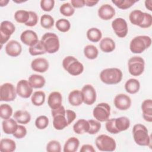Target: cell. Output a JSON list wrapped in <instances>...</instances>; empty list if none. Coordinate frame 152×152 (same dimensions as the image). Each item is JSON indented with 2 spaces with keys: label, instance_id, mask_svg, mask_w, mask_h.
<instances>
[{
  "label": "cell",
  "instance_id": "obj_6",
  "mask_svg": "<svg viewBox=\"0 0 152 152\" xmlns=\"http://www.w3.org/2000/svg\"><path fill=\"white\" fill-rule=\"evenodd\" d=\"M40 41L48 53H55L59 49L60 43L58 36L53 33H46L42 37Z\"/></svg>",
  "mask_w": 152,
  "mask_h": 152
},
{
  "label": "cell",
  "instance_id": "obj_41",
  "mask_svg": "<svg viewBox=\"0 0 152 152\" xmlns=\"http://www.w3.org/2000/svg\"><path fill=\"white\" fill-rule=\"evenodd\" d=\"M12 108L8 104H1L0 106V116L3 119H8L12 115Z\"/></svg>",
  "mask_w": 152,
  "mask_h": 152
},
{
  "label": "cell",
  "instance_id": "obj_23",
  "mask_svg": "<svg viewBox=\"0 0 152 152\" xmlns=\"http://www.w3.org/2000/svg\"><path fill=\"white\" fill-rule=\"evenodd\" d=\"M142 117L148 122H152V100L151 99L144 100L141 104Z\"/></svg>",
  "mask_w": 152,
  "mask_h": 152
},
{
  "label": "cell",
  "instance_id": "obj_51",
  "mask_svg": "<svg viewBox=\"0 0 152 152\" xmlns=\"http://www.w3.org/2000/svg\"><path fill=\"white\" fill-rule=\"evenodd\" d=\"M80 152H95L96 150L93 146L90 144H84L81 146Z\"/></svg>",
  "mask_w": 152,
  "mask_h": 152
},
{
  "label": "cell",
  "instance_id": "obj_47",
  "mask_svg": "<svg viewBox=\"0 0 152 152\" xmlns=\"http://www.w3.org/2000/svg\"><path fill=\"white\" fill-rule=\"evenodd\" d=\"M27 134V129L25 126L21 125H18L16 131L12 134L13 136L17 139H21L24 138Z\"/></svg>",
  "mask_w": 152,
  "mask_h": 152
},
{
  "label": "cell",
  "instance_id": "obj_10",
  "mask_svg": "<svg viewBox=\"0 0 152 152\" xmlns=\"http://www.w3.org/2000/svg\"><path fill=\"white\" fill-rule=\"evenodd\" d=\"M128 68L129 74L133 76L141 75L145 68V61L142 58L138 56L131 57L128 62Z\"/></svg>",
  "mask_w": 152,
  "mask_h": 152
},
{
  "label": "cell",
  "instance_id": "obj_50",
  "mask_svg": "<svg viewBox=\"0 0 152 152\" xmlns=\"http://www.w3.org/2000/svg\"><path fill=\"white\" fill-rule=\"evenodd\" d=\"M71 4L74 8H83L85 6V0H71Z\"/></svg>",
  "mask_w": 152,
  "mask_h": 152
},
{
  "label": "cell",
  "instance_id": "obj_24",
  "mask_svg": "<svg viewBox=\"0 0 152 152\" xmlns=\"http://www.w3.org/2000/svg\"><path fill=\"white\" fill-rule=\"evenodd\" d=\"M17 122L12 118L4 119L2 122V130L6 134H13L18 127Z\"/></svg>",
  "mask_w": 152,
  "mask_h": 152
},
{
  "label": "cell",
  "instance_id": "obj_9",
  "mask_svg": "<svg viewBox=\"0 0 152 152\" xmlns=\"http://www.w3.org/2000/svg\"><path fill=\"white\" fill-rule=\"evenodd\" d=\"M95 144L97 148L102 151H113L116 147L115 140L106 134H101L97 137Z\"/></svg>",
  "mask_w": 152,
  "mask_h": 152
},
{
  "label": "cell",
  "instance_id": "obj_44",
  "mask_svg": "<svg viewBox=\"0 0 152 152\" xmlns=\"http://www.w3.org/2000/svg\"><path fill=\"white\" fill-rule=\"evenodd\" d=\"M49 119L45 115L38 116L35 121V126L39 129H44L49 125Z\"/></svg>",
  "mask_w": 152,
  "mask_h": 152
},
{
  "label": "cell",
  "instance_id": "obj_16",
  "mask_svg": "<svg viewBox=\"0 0 152 152\" xmlns=\"http://www.w3.org/2000/svg\"><path fill=\"white\" fill-rule=\"evenodd\" d=\"M33 88L28 81L26 80H20L16 86L17 94L24 99H27L32 95Z\"/></svg>",
  "mask_w": 152,
  "mask_h": 152
},
{
  "label": "cell",
  "instance_id": "obj_52",
  "mask_svg": "<svg viewBox=\"0 0 152 152\" xmlns=\"http://www.w3.org/2000/svg\"><path fill=\"white\" fill-rule=\"evenodd\" d=\"M99 2V1L93 0H85V5L88 7H91L96 5Z\"/></svg>",
  "mask_w": 152,
  "mask_h": 152
},
{
  "label": "cell",
  "instance_id": "obj_33",
  "mask_svg": "<svg viewBox=\"0 0 152 152\" xmlns=\"http://www.w3.org/2000/svg\"><path fill=\"white\" fill-rule=\"evenodd\" d=\"M86 36L90 41L96 43L99 42L102 39V33L100 29L96 27H92L87 30Z\"/></svg>",
  "mask_w": 152,
  "mask_h": 152
},
{
  "label": "cell",
  "instance_id": "obj_46",
  "mask_svg": "<svg viewBox=\"0 0 152 152\" xmlns=\"http://www.w3.org/2000/svg\"><path fill=\"white\" fill-rule=\"evenodd\" d=\"M54 0H42L40 1V7L42 10L46 12L50 11L54 7Z\"/></svg>",
  "mask_w": 152,
  "mask_h": 152
},
{
  "label": "cell",
  "instance_id": "obj_21",
  "mask_svg": "<svg viewBox=\"0 0 152 152\" xmlns=\"http://www.w3.org/2000/svg\"><path fill=\"white\" fill-rule=\"evenodd\" d=\"M48 61L43 58H37L33 59L31 62V69L36 72L43 73L49 69Z\"/></svg>",
  "mask_w": 152,
  "mask_h": 152
},
{
  "label": "cell",
  "instance_id": "obj_1",
  "mask_svg": "<svg viewBox=\"0 0 152 152\" xmlns=\"http://www.w3.org/2000/svg\"><path fill=\"white\" fill-rule=\"evenodd\" d=\"M130 126L129 119L126 116L109 119L106 121L105 127L106 130L111 134H117L128 129Z\"/></svg>",
  "mask_w": 152,
  "mask_h": 152
},
{
  "label": "cell",
  "instance_id": "obj_12",
  "mask_svg": "<svg viewBox=\"0 0 152 152\" xmlns=\"http://www.w3.org/2000/svg\"><path fill=\"white\" fill-rule=\"evenodd\" d=\"M16 88L10 83H5L0 87V100L1 102H11L17 97Z\"/></svg>",
  "mask_w": 152,
  "mask_h": 152
},
{
  "label": "cell",
  "instance_id": "obj_22",
  "mask_svg": "<svg viewBox=\"0 0 152 152\" xmlns=\"http://www.w3.org/2000/svg\"><path fill=\"white\" fill-rule=\"evenodd\" d=\"M62 96L59 91L51 92L48 98V104L51 109L58 108L62 106Z\"/></svg>",
  "mask_w": 152,
  "mask_h": 152
},
{
  "label": "cell",
  "instance_id": "obj_32",
  "mask_svg": "<svg viewBox=\"0 0 152 152\" xmlns=\"http://www.w3.org/2000/svg\"><path fill=\"white\" fill-rule=\"evenodd\" d=\"M140 88L139 81L135 78H130L128 80L125 84V89L129 94H135L138 92Z\"/></svg>",
  "mask_w": 152,
  "mask_h": 152
},
{
  "label": "cell",
  "instance_id": "obj_4",
  "mask_svg": "<svg viewBox=\"0 0 152 152\" xmlns=\"http://www.w3.org/2000/svg\"><path fill=\"white\" fill-rule=\"evenodd\" d=\"M122 71L117 68H109L102 70L100 73L101 81L106 84H116L122 79Z\"/></svg>",
  "mask_w": 152,
  "mask_h": 152
},
{
  "label": "cell",
  "instance_id": "obj_37",
  "mask_svg": "<svg viewBox=\"0 0 152 152\" xmlns=\"http://www.w3.org/2000/svg\"><path fill=\"white\" fill-rule=\"evenodd\" d=\"M29 11L24 10H17L14 15L15 20L19 23L26 24L29 19Z\"/></svg>",
  "mask_w": 152,
  "mask_h": 152
},
{
  "label": "cell",
  "instance_id": "obj_26",
  "mask_svg": "<svg viewBox=\"0 0 152 152\" xmlns=\"http://www.w3.org/2000/svg\"><path fill=\"white\" fill-rule=\"evenodd\" d=\"M68 101L70 104L73 106H78L83 103V99L81 91L79 90L71 91L68 95Z\"/></svg>",
  "mask_w": 152,
  "mask_h": 152
},
{
  "label": "cell",
  "instance_id": "obj_54",
  "mask_svg": "<svg viewBox=\"0 0 152 152\" xmlns=\"http://www.w3.org/2000/svg\"><path fill=\"white\" fill-rule=\"evenodd\" d=\"M9 2L8 0H1L0 1V5L1 7H4L7 5V4Z\"/></svg>",
  "mask_w": 152,
  "mask_h": 152
},
{
  "label": "cell",
  "instance_id": "obj_43",
  "mask_svg": "<svg viewBox=\"0 0 152 152\" xmlns=\"http://www.w3.org/2000/svg\"><path fill=\"white\" fill-rule=\"evenodd\" d=\"M88 122L89 123V129L88 131L89 134L94 135L100 131L101 128L100 122L94 119H89Z\"/></svg>",
  "mask_w": 152,
  "mask_h": 152
},
{
  "label": "cell",
  "instance_id": "obj_40",
  "mask_svg": "<svg viewBox=\"0 0 152 152\" xmlns=\"http://www.w3.org/2000/svg\"><path fill=\"white\" fill-rule=\"evenodd\" d=\"M138 1L135 0H112V2L121 10H126Z\"/></svg>",
  "mask_w": 152,
  "mask_h": 152
},
{
  "label": "cell",
  "instance_id": "obj_49",
  "mask_svg": "<svg viewBox=\"0 0 152 152\" xmlns=\"http://www.w3.org/2000/svg\"><path fill=\"white\" fill-rule=\"evenodd\" d=\"M65 114H66L67 122L69 125L75 119L76 117H77V115L74 111H73L72 110H69V109L66 110Z\"/></svg>",
  "mask_w": 152,
  "mask_h": 152
},
{
  "label": "cell",
  "instance_id": "obj_13",
  "mask_svg": "<svg viewBox=\"0 0 152 152\" xmlns=\"http://www.w3.org/2000/svg\"><path fill=\"white\" fill-rule=\"evenodd\" d=\"M15 30V27L12 22L7 20L1 22L0 26V43L1 48L2 45L8 42Z\"/></svg>",
  "mask_w": 152,
  "mask_h": 152
},
{
  "label": "cell",
  "instance_id": "obj_19",
  "mask_svg": "<svg viewBox=\"0 0 152 152\" xmlns=\"http://www.w3.org/2000/svg\"><path fill=\"white\" fill-rule=\"evenodd\" d=\"M20 40L24 45L29 46L34 45L39 41L36 33L31 30L23 31L20 35Z\"/></svg>",
  "mask_w": 152,
  "mask_h": 152
},
{
  "label": "cell",
  "instance_id": "obj_27",
  "mask_svg": "<svg viewBox=\"0 0 152 152\" xmlns=\"http://www.w3.org/2000/svg\"><path fill=\"white\" fill-rule=\"evenodd\" d=\"M89 129V123L88 121L80 119L78 120L73 125V130L77 134H83L88 132Z\"/></svg>",
  "mask_w": 152,
  "mask_h": 152
},
{
  "label": "cell",
  "instance_id": "obj_42",
  "mask_svg": "<svg viewBox=\"0 0 152 152\" xmlns=\"http://www.w3.org/2000/svg\"><path fill=\"white\" fill-rule=\"evenodd\" d=\"M59 11L62 15L66 17H70L74 14L75 9L71 5V3L66 2L61 5Z\"/></svg>",
  "mask_w": 152,
  "mask_h": 152
},
{
  "label": "cell",
  "instance_id": "obj_48",
  "mask_svg": "<svg viewBox=\"0 0 152 152\" xmlns=\"http://www.w3.org/2000/svg\"><path fill=\"white\" fill-rule=\"evenodd\" d=\"M29 19L25 25L28 27H33L36 26L38 22V15L35 12L31 11H29Z\"/></svg>",
  "mask_w": 152,
  "mask_h": 152
},
{
  "label": "cell",
  "instance_id": "obj_5",
  "mask_svg": "<svg viewBox=\"0 0 152 152\" xmlns=\"http://www.w3.org/2000/svg\"><path fill=\"white\" fill-rule=\"evenodd\" d=\"M151 45V39L148 36L140 35L134 37L130 42L129 49L133 53H141Z\"/></svg>",
  "mask_w": 152,
  "mask_h": 152
},
{
  "label": "cell",
  "instance_id": "obj_38",
  "mask_svg": "<svg viewBox=\"0 0 152 152\" xmlns=\"http://www.w3.org/2000/svg\"><path fill=\"white\" fill-rule=\"evenodd\" d=\"M53 18L49 14H43L40 17V25L46 29H49L52 28L54 25Z\"/></svg>",
  "mask_w": 152,
  "mask_h": 152
},
{
  "label": "cell",
  "instance_id": "obj_3",
  "mask_svg": "<svg viewBox=\"0 0 152 152\" xmlns=\"http://www.w3.org/2000/svg\"><path fill=\"white\" fill-rule=\"evenodd\" d=\"M132 135L134 141L138 145L151 147V137L145 125L141 124H135L132 128Z\"/></svg>",
  "mask_w": 152,
  "mask_h": 152
},
{
  "label": "cell",
  "instance_id": "obj_7",
  "mask_svg": "<svg viewBox=\"0 0 152 152\" xmlns=\"http://www.w3.org/2000/svg\"><path fill=\"white\" fill-rule=\"evenodd\" d=\"M64 69L73 76L80 75L84 71V66L77 59L72 56H67L62 61Z\"/></svg>",
  "mask_w": 152,
  "mask_h": 152
},
{
  "label": "cell",
  "instance_id": "obj_53",
  "mask_svg": "<svg viewBox=\"0 0 152 152\" xmlns=\"http://www.w3.org/2000/svg\"><path fill=\"white\" fill-rule=\"evenodd\" d=\"M145 6L147 10L151 11H152V1L146 0L145 1Z\"/></svg>",
  "mask_w": 152,
  "mask_h": 152
},
{
  "label": "cell",
  "instance_id": "obj_20",
  "mask_svg": "<svg viewBox=\"0 0 152 152\" xmlns=\"http://www.w3.org/2000/svg\"><path fill=\"white\" fill-rule=\"evenodd\" d=\"M115 15V10L108 4H105L100 7L98 10L99 17L103 20H109Z\"/></svg>",
  "mask_w": 152,
  "mask_h": 152
},
{
  "label": "cell",
  "instance_id": "obj_34",
  "mask_svg": "<svg viewBox=\"0 0 152 152\" xmlns=\"http://www.w3.org/2000/svg\"><path fill=\"white\" fill-rule=\"evenodd\" d=\"M46 94L43 91H34L31 97V101L33 105L36 106H42L45 101Z\"/></svg>",
  "mask_w": 152,
  "mask_h": 152
},
{
  "label": "cell",
  "instance_id": "obj_45",
  "mask_svg": "<svg viewBox=\"0 0 152 152\" xmlns=\"http://www.w3.org/2000/svg\"><path fill=\"white\" fill-rule=\"evenodd\" d=\"M46 151L48 152H60L61 151L60 142L56 140L50 141L46 145Z\"/></svg>",
  "mask_w": 152,
  "mask_h": 152
},
{
  "label": "cell",
  "instance_id": "obj_11",
  "mask_svg": "<svg viewBox=\"0 0 152 152\" xmlns=\"http://www.w3.org/2000/svg\"><path fill=\"white\" fill-rule=\"evenodd\" d=\"M93 115L99 122L106 121L110 115V105L104 102L97 104L93 110Z\"/></svg>",
  "mask_w": 152,
  "mask_h": 152
},
{
  "label": "cell",
  "instance_id": "obj_8",
  "mask_svg": "<svg viewBox=\"0 0 152 152\" xmlns=\"http://www.w3.org/2000/svg\"><path fill=\"white\" fill-rule=\"evenodd\" d=\"M66 110L62 105L58 108L52 109L51 113L53 117V126L55 129L62 130L68 126L66 114Z\"/></svg>",
  "mask_w": 152,
  "mask_h": 152
},
{
  "label": "cell",
  "instance_id": "obj_25",
  "mask_svg": "<svg viewBox=\"0 0 152 152\" xmlns=\"http://www.w3.org/2000/svg\"><path fill=\"white\" fill-rule=\"evenodd\" d=\"M99 47L101 50L103 52L110 53L115 50L116 45L114 40L112 39L106 37L100 40Z\"/></svg>",
  "mask_w": 152,
  "mask_h": 152
},
{
  "label": "cell",
  "instance_id": "obj_28",
  "mask_svg": "<svg viewBox=\"0 0 152 152\" xmlns=\"http://www.w3.org/2000/svg\"><path fill=\"white\" fill-rule=\"evenodd\" d=\"M79 145V140L75 137H72L66 141L64 145L63 151L64 152H75L77 151Z\"/></svg>",
  "mask_w": 152,
  "mask_h": 152
},
{
  "label": "cell",
  "instance_id": "obj_36",
  "mask_svg": "<svg viewBox=\"0 0 152 152\" xmlns=\"http://www.w3.org/2000/svg\"><path fill=\"white\" fill-rule=\"evenodd\" d=\"M28 52L32 56L40 55L46 53L40 40H39L34 45L30 46L28 48Z\"/></svg>",
  "mask_w": 152,
  "mask_h": 152
},
{
  "label": "cell",
  "instance_id": "obj_2",
  "mask_svg": "<svg viewBox=\"0 0 152 152\" xmlns=\"http://www.w3.org/2000/svg\"><path fill=\"white\" fill-rule=\"evenodd\" d=\"M130 22L141 28H149L152 24V16L150 14L144 12L140 10H135L129 15Z\"/></svg>",
  "mask_w": 152,
  "mask_h": 152
},
{
  "label": "cell",
  "instance_id": "obj_35",
  "mask_svg": "<svg viewBox=\"0 0 152 152\" xmlns=\"http://www.w3.org/2000/svg\"><path fill=\"white\" fill-rule=\"evenodd\" d=\"M84 54L87 59H94L98 56L99 50L95 46L88 45L84 48Z\"/></svg>",
  "mask_w": 152,
  "mask_h": 152
},
{
  "label": "cell",
  "instance_id": "obj_31",
  "mask_svg": "<svg viewBox=\"0 0 152 152\" xmlns=\"http://www.w3.org/2000/svg\"><path fill=\"white\" fill-rule=\"evenodd\" d=\"M16 149L15 142L10 138H2L0 141L1 152H12Z\"/></svg>",
  "mask_w": 152,
  "mask_h": 152
},
{
  "label": "cell",
  "instance_id": "obj_18",
  "mask_svg": "<svg viewBox=\"0 0 152 152\" xmlns=\"http://www.w3.org/2000/svg\"><path fill=\"white\" fill-rule=\"evenodd\" d=\"M5 50L8 55L12 57H17L21 54L22 46L18 41L11 40L6 44Z\"/></svg>",
  "mask_w": 152,
  "mask_h": 152
},
{
  "label": "cell",
  "instance_id": "obj_39",
  "mask_svg": "<svg viewBox=\"0 0 152 152\" xmlns=\"http://www.w3.org/2000/svg\"><path fill=\"white\" fill-rule=\"evenodd\" d=\"M55 26L59 31L65 33L69 30L71 28V23L67 19L61 18L56 21Z\"/></svg>",
  "mask_w": 152,
  "mask_h": 152
},
{
  "label": "cell",
  "instance_id": "obj_17",
  "mask_svg": "<svg viewBox=\"0 0 152 152\" xmlns=\"http://www.w3.org/2000/svg\"><path fill=\"white\" fill-rule=\"evenodd\" d=\"M113 103L115 106L120 110H126L131 106V99L128 95L123 93L116 95Z\"/></svg>",
  "mask_w": 152,
  "mask_h": 152
},
{
  "label": "cell",
  "instance_id": "obj_15",
  "mask_svg": "<svg viewBox=\"0 0 152 152\" xmlns=\"http://www.w3.org/2000/svg\"><path fill=\"white\" fill-rule=\"evenodd\" d=\"M83 103L87 105H92L96 100L97 94L95 88L91 84H86L81 90Z\"/></svg>",
  "mask_w": 152,
  "mask_h": 152
},
{
  "label": "cell",
  "instance_id": "obj_14",
  "mask_svg": "<svg viewBox=\"0 0 152 152\" xmlns=\"http://www.w3.org/2000/svg\"><path fill=\"white\" fill-rule=\"evenodd\" d=\"M112 27L116 35L120 38L125 37L128 34V24L122 18L119 17L114 19L112 22Z\"/></svg>",
  "mask_w": 152,
  "mask_h": 152
},
{
  "label": "cell",
  "instance_id": "obj_30",
  "mask_svg": "<svg viewBox=\"0 0 152 152\" xmlns=\"http://www.w3.org/2000/svg\"><path fill=\"white\" fill-rule=\"evenodd\" d=\"M28 82L33 88H40L44 87L46 80L41 75L31 74L28 78Z\"/></svg>",
  "mask_w": 152,
  "mask_h": 152
},
{
  "label": "cell",
  "instance_id": "obj_29",
  "mask_svg": "<svg viewBox=\"0 0 152 152\" xmlns=\"http://www.w3.org/2000/svg\"><path fill=\"white\" fill-rule=\"evenodd\" d=\"M14 119L19 124H27L31 120V115L27 110H18L14 114Z\"/></svg>",
  "mask_w": 152,
  "mask_h": 152
}]
</instances>
